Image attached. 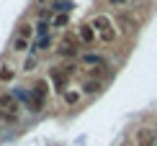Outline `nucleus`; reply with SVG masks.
I'll list each match as a JSON object with an SVG mask.
<instances>
[{
  "label": "nucleus",
  "instance_id": "obj_1",
  "mask_svg": "<svg viewBox=\"0 0 157 146\" xmlns=\"http://www.w3.org/2000/svg\"><path fill=\"white\" fill-rule=\"evenodd\" d=\"M90 26H93L95 36L101 38L103 44H113V41H116V36H119V34H116V26H113V21H111L108 16H103V13H101V16H95Z\"/></svg>",
  "mask_w": 157,
  "mask_h": 146
},
{
  "label": "nucleus",
  "instance_id": "obj_2",
  "mask_svg": "<svg viewBox=\"0 0 157 146\" xmlns=\"http://www.w3.org/2000/svg\"><path fill=\"white\" fill-rule=\"evenodd\" d=\"M57 54L67 57V59H72V57L77 59V57H80V38H77V36H64L62 44L57 46Z\"/></svg>",
  "mask_w": 157,
  "mask_h": 146
},
{
  "label": "nucleus",
  "instance_id": "obj_3",
  "mask_svg": "<svg viewBox=\"0 0 157 146\" xmlns=\"http://www.w3.org/2000/svg\"><path fill=\"white\" fill-rule=\"evenodd\" d=\"M134 144L136 146H157V133L152 128H136L134 131Z\"/></svg>",
  "mask_w": 157,
  "mask_h": 146
},
{
  "label": "nucleus",
  "instance_id": "obj_4",
  "mask_svg": "<svg viewBox=\"0 0 157 146\" xmlns=\"http://www.w3.org/2000/svg\"><path fill=\"white\" fill-rule=\"evenodd\" d=\"M44 100H47V79H39V82L31 87V103L34 108H44Z\"/></svg>",
  "mask_w": 157,
  "mask_h": 146
},
{
  "label": "nucleus",
  "instance_id": "obj_5",
  "mask_svg": "<svg viewBox=\"0 0 157 146\" xmlns=\"http://www.w3.org/2000/svg\"><path fill=\"white\" fill-rule=\"evenodd\" d=\"M49 79H52V85H54V90L64 95V90H67V79H70V77L62 72V67H54V69H49Z\"/></svg>",
  "mask_w": 157,
  "mask_h": 146
},
{
  "label": "nucleus",
  "instance_id": "obj_6",
  "mask_svg": "<svg viewBox=\"0 0 157 146\" xmlns=\"http://www.w3.org/2000/svg\"><path fill=\"white\" fill-rule=\"evenodd\" d=\"M77 62H80V64H88V67H108V64H106V59H103L101 54H95V51H85V54H80V57H77Z\"/></svg>",
  "mask_w": 157,
  "mask_h": 146
},
{
  "label": "nucleus",
  "instance_id": "obj_7",
  "mask_svg": "<svg viewBox=\"0 0 157 146\" xmlns=\"http://www.w3.org/2000/svg\"><path fill=\"white\" fill-rule=\"evenodd\" d=\"M77 38H80V44H85V46H90V44H95V31H93V26L90 23H82L80 28H77Z\"/></svg>",
  "mask_w": 157,
  "mask_h": 146
},
{
  "label": "nucleus",
  "instance_id": "obj_8",
  "mask_svg": "<svg viewBox=\"0 0 157 146\" xmlns=\"http://www.w3.org/2000/svg\"><path fill=\"white\" fill-rule=\"evenodd\" d=\"M0 108H3L5 113L18 115V103H16V97H13V95H8V92H0Z\"/></svg>",
  "mask_w": 157,
  "mask_h": 146
},
{
  "label": "nucleus",
  "instance_id": "obj_9",
  "mask_svg": "<svg viewBox=\"0 0 157 146\" xmlns=\"http://www.w3.org/2000/svg\"><path fill=\"white\" fill-rule=\"evenodd\" d=\"M82 90L88 92V95H95V92H101V90H103V82H101V79H93V77H90V79H85Z\"/></svg>",
  "mask_w": 157,
  "mask_h": 146
},
{
  "label": "nucleus",
  "instance_id": "obj_10",
  "mask_svg": "<svg viewBox=\"0 0 157 146\" xmlns=\"http://www.w3.org/2000/svg\"><path fill=\"white\" fill-rule=\"evenodd\" d=\"M13 79H16V69L10 67V64H3V67H0V82H13Z\"/></svg>",
  "mask_w": 157,
  "mask_h": 146
},
{
  "label": "nucleus",
  "instance_id": "obj_11",
  "mask_svg": "<svg viewBox=\"0 0 157 146\" xmlns=\"http://www.w3.org/2000/svg\"><path fill=\"white\" fill-rule=\"evenodd\" d=\"M67 23H70V13H54V18H52V28H64Z\"/></svg>",
  "mask_w": 157,
  "mask_h": 146
},
{
  "label": "nucleus",
  "instance_id": "obj_12",
  "mask_svg": "<svg viewBox=\"0 0 157 146\" xmlns=\"http://www.w3.org/2000/svg\"><path fill=\"white\" fill-rule=\"evenodd\" d=\"M16 36H21V38H26V41H31V36H34V26H31L29 21H23L21 26H18V34Z\"/></svg>",
  "mask_w": 157,
  "mask_h": 146
},
{
  "label": "nucleus",
  "instance_id": "obj_13",
  "mask_svg": "<svg viewBox=\"0 0 157 146\" xmlns=\"http://www.w3.org/2000/svg\"><path fill=\"white\" fill-rule=\"evenodd\" d=\"M64 103L67 105H77L80 103V92L77 90H64Z\"/></svg>",
  "mask_w": 157,
  "mask_h": 146
},
{
  "label": "nucleus",
  "instance_id": "obj_14",
  "mask_svg": "<svg viewBox=\"0 0 157 146\" xmlns=\"http://www.w3.org/2000/svg\"><path fill=\"white\" fill-rule=\"evenodd\" d=\"M119 21H121L124 26H126V28H124V31H129V34H132V31L136 28V21H134L132 16H126V13H121V16H119Z\"/></svg>",
  "mask_w": 157,
  "mask_h": 146
},
{
  "label": "nucleus",
  "instance_id": "obj_15",
  "mask_svg": "<svg viewBox=\"0 0 157 146\" xmlns=\"http://www.w3.org/2000/svg\"><path fill=\"white\" fill-rule=\"evenodd\" d=\"M29 41H26V38H21V36H16L13 38V51H29Z\"/></svg>",
  "mask_w": 157,
  "mask_h": 146
},
{
  "label": "nucleus",
  "instance_id": "obj_16",
  "mask_svg": "<svg viewBox=\"0 0 157 146\" xmlns=\"http://www.w3.org/2000/svg\"><path fill=\"white\" fill-rule=\"evenodd\" d=\"M0 121H3V123H16V121H18V115H13V113H5L3 108H0Z\"/></svg>",
  "mask_w": 157,
  "mask_h": 146
},
{
  "label": "nucleus",
  "instance_id": "obj_17",
  "mask_svg": "<svg viewBox=\"0 0 157 146\" xmlns=\"http://www.w3.org/2000/svg\"><path fill=\"white\" fill-rule=\"evenodd\" d=\"M62 72H64V75H67V77H72L75 72H77V62H67V64H64V67H62Z\"/></svg>",
  "mask_w": 157,
  "mask_h": 146
},
{
  "label": "nucleus",
  "instance_id": "obj_18",
  "mask_svg": "<svg viewBox=\"0 0 157 146\" xmlns=\"http://www.w3.org/2000/svg\"><path fill=\"white\" fill-rule=\"evenodd\" d=\"M34 67H36V54L29 57V59L23 62V72H34Z\"/></svg>",
  "mask_w": 157,
  "mask_h": 146
},
{
  "label": "nucleus",
  "instance_id": "obj_19",
  "mask_svg": "<svg viewBox=\"0 0 157 146\" xmlns=\"http://www.w3.org/2000/svg\"><path fill=\"white\" fill-rule=\"evenodd\" d=\"M49 28H52V26H47V23H39V38H41V36H47V34H49Z\"/></svg>",
  "mask_w": 157,
  "mask_h": 146
},
{
  "label": "nucleus",
  "instance_id": "obj_20",
  "mask_svg": "<svg viewBox=\"0 0 157 146\" xmlns=\"http://www.w3.org/2000/svg\"><path fill=\"white\" fill-rule=\"evenodd\" d=\"M129 0H108V5H113V8H124Z\"/></svg>",
  "mask_w": 157,
  "mask_h": 146
},
{
  "label": "nucleus",
  "instance_id": "obj_21",
  "mask_svg": "<svg viewBox=\"0 0 157 146\" xmlns=\"http://www.w3.org/2000/svg\"><path fill=\"white\" fill-rule=\"evenodd\" d=\"M36 3H44V0H36Z\"/></svg>",
  "mask_w": 157,
  "mask_h": 146
}]
</instances>
